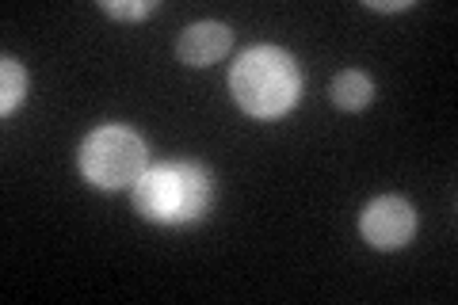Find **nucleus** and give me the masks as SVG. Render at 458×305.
Listing matches in <instances>:
<instances>
[{"instance_id":"f257e3e1","label":"nucleus","mask_w":458,"mask_h":305,"mask_svg":"<svg viewBox=\"0 0 458 305\" xmlns=\"http://www.w3.org/2000/svg\"><path fill=\"white\" fill-rule=\"evenodd\" d=\"M214 207V180L195 161L149 165L134 183V210L153 225L203 222Z\"/></svg>"},{"instance_id":"f03ea898","label":"nucleus","mask_w":458,"mask_h":305,"mask_svg":"<svg viewBox=\"0 0 458 305\" xmlns=\"http://www.w3.org/2000/svg\"><path fill=\"white\" fill-rule=\"evenodd\" d=\"M229 92L252 119H283L302 99V72L286 50L252 47L229 69Z\"/></svg>"},{"instance_id":"7ed1b4c3","label":"nucleus","mask_w":458,"mask_h":305,"mask_svg":"<svg viewBox=\"0 0 458 305\" xmlns=\"http://www.w3.org/2000/svg\"><path fill=\"white\" fill-rule=\"evenodd\" d=\"M77 168L99 191H119V187H134L141 180V172L149 168V149L138 138V130L123 123H107L96 126L81 141Z\"/></svg>"},{"instance_id":"20e7f679","label":"nucleus","mask_w":458,"mask_h":305,"mask_svg":"<svg viewBox=\"0 0 458 305\" xmlns=\"http://www.w3.org/2000/svg\"><path fill=\"white\" fill-rule=\"evenodd\" d=\"M360 233L370 249L397 252L412 241V233H417V210H412V202L401 199V195H378L363 207Z\"/></svg>"},{"instance_id":"39448f33","label":"nucleus","mask_w":458,"mask_h":305,"mask_svg":"<svg viewBox=\"0 0 458 305\" xmlns=\"http://www.w3.org/2000/svg\"><path fill=\"white\" fill-rule=\"evenodd\" d=\"M229 47H233V31H229L225 23L207 20V23H191L188 31L180 35L176 57L191 69H207L214 62H222V57L229 54Z\"/></svg>"},{"instance_id":"423d86ee","label":"nucleus","mask_w":458,"mask_h":305,"mask_svg":"<svg viewBox=\"0 0 458 305\" xmlns=\"http://www.w3.org/2000/svg\"><path fill=\"white\" fill-rule=\"evenodd\" d=\"M328 96L340 111H363L370 99H375V80L367 77L363 69H344L336 72V80L328 84Z\"/></svg>"},{"instance_id":"0eeeda50","label":"nucleus","mask_w":458,"mask_h":305,"mask_svg":"<svg viewBox=\"0 0 458 305\" xmlns=\"http://www.w3.org/2000/svg\"><path fill=\"white\" fill-rule=\"evenodd\" d=\"M0 114H16V107L23 104V96H27V72H23V65L16 62L12 54H4L0 57Z\"/></svg>"},{"instance_id":"6e6552de","label":"nucleus","mask_w":458,"mask_h":305,"mask_svg":"<svg viewBox=\"0 0 458 305\" xmlns=\"http://www.w3.org/2000/svg\"><path fill=\"white\" fill-rule=\"evenodd\" d=\"M99 12L111 20H126V23H134V20H146L157 12V0H99Z\"/></svg>"},{"instance_id":"1a4fd4ad","label":"nucleus","mask_w":458,"mask_h":305,"mask_svg":"<svg viewBox=\"0 0 458 305\" xmlns=\"http://www.w3.org/2000/svg\"><path fill=\"white\" fill-rule=\"evenodd\" d=\"M417 0H367L370 12H409Z\"/></svg>"}]
</instances>
